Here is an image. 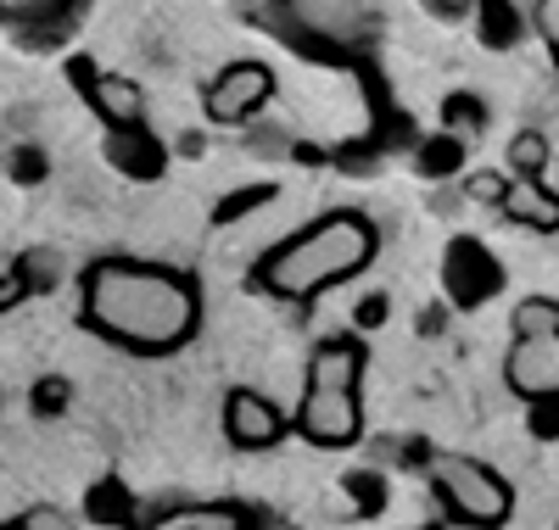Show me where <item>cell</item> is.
I'll return each instance as SVG.
<instances>
[{"label":"cell","mask_w":559,"mask_h":530,"mask_svg":"<svg viewBox=\"0 0 559 530\" xmlns=\"http://www.w3.org/2000/svg\"><path fill=\"white\" fill-rule=\"evenodd\" d=\"M96 335L134 352H174L197 335L202 302H197V285L157 268V263H96L84 274V313H79Z\"/></svg>","instance_id":"cell-1"},{"label":"cell","mask_w":559,"mask_h":530,"mask_svg":"<svg viewBox=\"0 0 559 530\" xmlns=\"http://www.w3.org/2000/svg\"><path fill=\"white\" fill-rule=\"evenodd\" d=\"M376 246H381L376 224L364 213H324L319 224L297 229L292 240H280V246L258 263V285L274 297L308 302L319 291H331V285L353 279L358 268H369Z\"/></svg>","instance_id":"cell-2"},{"label":"cell","mask_w":559,"mask_h":530,"mask_svg":"<svg viewBox=\"0 0 559 530\" xmlns=\"http://www.w3.org/2000/svg\"><path fill=\"white\" fill-rule=\"evenodd\" d=\"M431 474V497L448 508V519L459 525H476V530H498L509 514H515V492H509V480L481 463V458H464V453H437L426 463Z\"/></svg>","instance_id":"cell-3"},{"label":"cell","mask_w":559,"mask_h":530,"mask_svg":"<svg viewBox=\"0 0 559 530\" xmlns=\"http://www.w3.org/2000/svg\"><path fill=\"white\" fill-rule=\"evenodd\" d=\"M442 291L459 313H476L487 308L492 297H503V285H509V268L498 263V252L487 246V240L476 234H453L448 246H442Z\"/></svg>","instance_id":"cell-4"},{"label":"cell","mask_w":559,"mask_h":530,"mask_svg":"<svg viewBox=\"0 0 559 530\" xmlns=\"http://www.w3.org/2000/svg\"><path fill=\"white\" fill-rule=\"evenodd\" d=\"M297 436L313 447H353L364 436L358 385H308L297 408Z\"/></svg>","instance_id":"cell-5"},{"label":"cell","mask_w":559,"mask_h":530,"mask_svg":"<svg viewBox=\"0 0 559 530\" xmlns=\"http://www.w3.org/2000/svg\"><path fill=\"white\" fill-rule=\"evenodd\" d=\"M269 95H274V73L263 62H229L213 84H207V118L213 123H247L269 107Z\"/></svg>","instance_id":"cell-6"},{"label":"cell","mask_w":559,"mask_h":530,"mask_svg":"<svg viewBox=\"0 0 559 530\" xmlns=\"http://www.w3.org/2000/svg\"><path fill=\"white\" fill-rule=\"evenodd\" d=\"M503 380L515 397H559V329L548 335H515L503 358Z\"/></svg>","instance_id":"cell-7"},{"label":"cell","mask_w":559,"mask_h":530,"mask_svg":"<svg viewBox=\"0 0 559 530\" xmlns=\"http://www.w3.org/2000/svg\"><path fill=\"white\" fill-rule=\"evenodd\" d=\"M224 436L236 442L241 453H263V447H274L280 436H286V413H280L263 392H229L224 397Z\"/></svg>","instance_id":"cell-8"},{"label":"cell","mask_w":559,"mask_h":530,"mask_svg":"<svg viewBox=\"0 0 559 530\" xmlns=\"http://www.w3.org/2000/svg\"><path fill=\"white\" fill-rule=\"evenodd\" d=\"M102 157H107L123 179H134V184H157V179L168 173V146H163L146 123H112Z\"/></svg>","instance_id":"cell-9"},{"label":"cell","mask_w":559,"mask_h":530,"mask_svg":"<svg viewBox=\"0 0 559 530\" xmlns=\"http://www.w3.org/2000/svg\"><path fill=\"white\" fill-rule=\"evenodd\" d=\"M73 79L84 84L79 95L102 112V123H107V129H112V123H140V118H146V95H140V84H134V79L102 73V68H90L84 57L73 62Z\"/></svg>","instance_id":"cell-10"},{"label":"cell","mask_w":559,"mask_h":530,"mask_svg":"<svg viewBox=\"0 0 559 530\" xmlns=\"http://www.w3.org/2000/svg\"><path fill=\"white\" fill-rule=\"evenodd\" d=\"M498 213L515 224V229H543V234L559 229V196H554L543 179H515V173H509L503 196H498Z\"/></svg>","instance_id":"cell-11"},{"label":"cell","mask_w":559,"mask_h":530,"mask_svg":"<svg viewBox=\"0 0 559 530\" xmlns=\"http://www.w3.org/2000/svg\"><path fill=\"white\" fill-rule=\"evenodd\" d=\"M476 45L481 51H515V45L526 39V12L515 7V0H476Z\"/></svg>","instance_id":"cell-12"},{"label":"cell","mask_w":559,"mask_h":530,"mask_svg":"<svg viewBox=\"0 0 559 530\" xmlns=\"http://www.w3.org/2000/svg\"><path fill=\"white\" fill-rule=\"evenodd\" d=\"M308 385H364V347L347 335L319 341L308 358Z\"/></svg>","instance_id":"cell-13"},{"label":"cell","mask_w":559,"mask_h":530,"mask_svg":"<svg viewBox=\"0 0 559 530\" xmlns=\"http://www.w3.org/2000/svg\"><path fill=\"white\" fill-rule=\"evenodd\" d=\"M464 157H471V140L453 134V129H437L414 146V173L426 184H442V179H459L464 173Z\"/></svg>","instance_id":"cell-14"},{"label":"cell","mask_w":559,"mask_h":530,"mask_svg":"<svg viewBox=\"0 0 559 530\" xmlns=\"http://www.w3.org/2000/svg\"><path fill=\"white\" fill-rule=\"evenodd\" d=\"M342 492H347V503H353V514H358V519H381V514H386V503H392L386 474H381V469H369V463L342 474Z\"/></svg>","instance_id":"cell-15"},{"label":"cell","mask_w":559,"mask_h":530,"mask_svg":"<svg viewBox=\"0 0 559 530\" xmlns=\"http://www.w3.org/2000/svg\"><path fill=\"white\" fill-rule=\"evenodd\" d=\"M152 530H252V519H247L241 508L202 503V508H174V514H163Z\"/></svg>","instance_id":"cell-16"},{"label":"cell","mask_w":559,"mask_h":530,"mask_svg":"<svg viewBox=\"0 0 559 530\" xmlns=\"http://www.w3.org/2000/svg\"><path fill=\"white\" fill-rule=\"evenodd\" d=\"M442 129L464 134V140H476L487 129V107H481V95L471 89H448V101H442Z\"/></svg>","instance_id":"cell-17"},{"label":"cell","mask_w":559,"mask_h":530,"mask_svg":"<svg viewBox=\"0 0 559 530\" xmlns=\"http://www.w3.org/2000/svg\"><path fill=\"white\" fill-rule=\"evenodd\" d=\"M12 268L23 274L28 297H34V291H57V285H62V252H51V246H34V252H23Z\"/></svg>","instance_id":"cell-18"},{"label":"cell","mask_w":559,"mask_h":530,"mask_svg":"<svg viewBox=\"0 0 559 530\" xmlns=\"http://www.w3.org/2000/svg\"><path fill=\"white\" fill-rule=\"evenodd\" d=\"M548 168V140L537 129H521L515 140H509V173L515 179H543Z\"/></svg>","instance_id":"cell-19"},{"label":"cell","mask_w":559,"mask_h":530,"mask_svg":"<svg viewBox=\"0 0 559 530\" xmlns=\"http://www.w3.org/2000/svg\"><path fill=\"white\" fill-rule=\"evenodd\" d=\"M7 179L23 184V190H34V184L51 179V157H45V146H17V152L7 157Z\"/></svg>","instance_id":"cell-20"},{"label":"cell","mask_w":559,"mask_h":530,"mask_svg":"<svg viewBox=\"0 0 559 530\" xmlns=\"http://www.w3.org/2000/svg\"><path fill=\"white\" fill-rule=\"evenodd\" d=\"M28 402H34L39 419H57V413H68V402H73V385H68L62 374H45V380H34Z\"/></svg>","instance_id":"cell-21"},{"label":"cell","mask_w":559,"mask_h":530,"mask_svg":"<svg viewBox=\"0 0 559 530\" xmlns=\"http://www.w3.org/2000/svg\"><path fill=\"white\" fill-rule=\"evenodd\" d=\"M559 329V302L554 297H526L515 308V335H548Z\"/></svg>","instance_id":"cell-22"},{"label":"cell","mask_w":559,"mask_h":530,"mask_svg":"<svg viewBox=\"0 0 559 530\" xmlns=\"http://www.w3.org/2000/svg\"><path fill=\"white\" fill-rule=\"evenodd\" d=\"M84 508H90V519H134V508H129V492L118 486V480H102V486L84 497Z\"/></svg>","instance_id":"cell-23"},{"label":"cell","mask_w":559,"mask_h":530,"mask_svg":"<svg viewBox=\"0 0 559 530\" xmlns=\"http://www.w3.org/2000/svg\"><path fill=\"white\" fill-rule=\"evenodd\" d=\"M386 318H392V297H386V291H369V297H358V308H353V329H358V335H376V329H386Z\"/></svg>","instance_id":"cell-24"},{"label":"cell","mask_w":559,"mask_h":530,"mask_svg":"<svg viewBox=\"0 0 559 530\" xmlns=\"http://www.w3.org/2000/svg\"><path fill=\"white\" fill-rule=\"evenodd\" d=\"M526 430L537 442H559V397H532L526 402Z\"/></svg>","instance_id":"cell-25"},{"label":"cell","mask_w":559,"mask_h":530,"mask_svg":"<svg viewBox=\"0 0 559 530\" xmlns=\"http://www.w3.org/2000/svg\"><path fill=\"white\" fill-rule=\"evenodd\" d=\"M258 202H274V184H258V190H247V196H229V202H218L213 224H229V218H241V213H247V207H258Z\"/></svg>","instance_id":"cell-26"},{"label":"cell","mask_w":559,"mask_h":530,"mask_svg":"<svg viewBox=\"0 0 559 530\" xmlns=\"http://www.w3.org/2000/svg\"><path fill=\"white\" fill-rule=\"evenodd\" d=\"M7 530H73V519L62 508H28L23 519H12Z\"/></svg>","instance_id":"cell-27"},{"label":"cell","mask_w":559,"mask_h":530,"mask_svg":"<svg viewBox=\"0 0 559 530\" xmlns=\"http://www.w3.org/2000/svg\"><path fill=\"white\" fill-rule=\"evenodd\" d=\"M426 7V17H437V23H464L476 12V0H419Z\"/></svg>","instance_id":"cell-28"},{"label":"cell","mask_w":559,"mask_h":530,"mask_svg":"<svg viewBox=\"0 0 559 530\" xmlns=\"http://www.w3.org/2000/svg\"><path fill=\"white\" fill-rule=\"evenodd\" d=\"M503 184H509L503 173L481 168V173H471V196H476V202H492V207H498V196H503Z\"/></svg>","instance_id":"cell-29"},{"label":"cell","mask_w":559,"mask_h":530,"mask_svg":"<svg viewBox=\"0 0 559 530\" xmlns=\"http://www.w3.org/2000/svg\"><path fill=\"white\" fill-rule=\"evenodd\" d=\"M23 297H28L23 274H17V268H7V274H0V313H12V308H17Z\"/></svg>","instance_id":"cell-30"}]
</instances>
